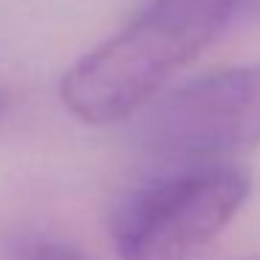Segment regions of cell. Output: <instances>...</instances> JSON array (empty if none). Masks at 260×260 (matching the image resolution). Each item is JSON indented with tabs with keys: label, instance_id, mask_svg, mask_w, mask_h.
I'll list each match as a JSON object with an SVG mask.
<instances>
[{
	"label": "cell",
	"instance_id": "6da1fadb",
	"mask_svg": "<svg viewBox=\"0 0 260 260\" xmlns=\"http://www.w3.org/2000/svg\"><path fill=\"white\" fill-rule=\"evenodd\" d=\"M257 20L260 0H148L123 28L64 70L59 101L87 126L132 120L202 51Z\"/></svg>",
	"mask_w": 260,
	"mask_h": 260
},
{
	"label": "cell",
	"instance_id": "7a4b0ae2",
	"mask_svg": "<svg viewBox=\"0 0 260 260\" xmlns=\"http://www.w3.org/2000/svg\"><path fill=\"white\" fill-rule=\"evenodd\" d=\"M252 190L246 168L182 162L132 185L109 213L118 260H190L232 224Z\"/></svg>",
	"mask_w": 260,
	"mask_h": 260
},
{
	"label": "cell",
	"instance_id": "3957f363",
	"mask_svg": "<svg viewBox=\"0 0 260 260\" xmlns=\"http://www.w3.org/2000/svg\"><path fill=\"white\" fill-rule=\"evenodd\" d=\"M132 120L140 151L159 165L226 162L260 148V62L174 81Z\"/></svg>",
	"mask_w": 260,
	"mask_h": 260
},
{
	"label": "cell",
	"instance_id": "277c9868",
	"mask_svg": "<svg viewBox=\"0 0 260 260\" xmlns=\"http://www.w3.org/2000/svg\"><path fill=\"white\" fill-rule=\"evenodd\" d=\"M0 260H90L73 243L42 232L0 235Z\"/></svg>",
	"mask_w": 260,
	"mask_h": 260
},
{
	"label": "cell",
	"instance_id": "5b68a950",
	"mask_svg": "<svg viewBox=\"0 0 260 260\" xmlns=\"http://www.w3.org/2000/svg\"><path fill=\"white\" fill-rule=\"evenodd\" d=\"M0 112H3V98H0Z\"/></svg>",
	"mask_w": 260,
	"mask_h": 260
}]
</instances>
